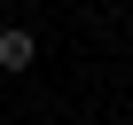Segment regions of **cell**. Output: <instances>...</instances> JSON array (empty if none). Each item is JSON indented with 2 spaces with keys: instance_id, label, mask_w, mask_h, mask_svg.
<instances>
[{
  "instance_id": "obj_1",
  "label": "cell",
  "mask_w": 133,
  "mask_h": 125,
  "mask_svg": "<svg viewBox=\"0 0 133 125\" xmlns=\"http://www.w3.org/2000/svg\"><path fill=\"white\" fill-rule=\"evenodd\" d=\"M31 63H39V31H24V24H8V31H0V71H8V78H24Z\"/></svg>"
}]
</instances>
